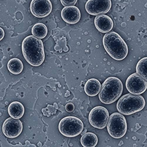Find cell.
Here are the masks:
<instances>
[{
  "instance_id": "obj_12",
  "label": "cell",
  "mask_w": 147,
  "mask_h": 147,
  "mask_svg": "<svg viewBox=\"0 0 147 147\" xmlns=\"http://www.w3.org/2000/svg\"><path fill=\"white\" fill-rule=\"evenodd\" d=\"M61 16L67 23L75 24L78 22L81 18L79 9L74 6L65 7L61 11Z\"/></svg>"
},
{
  "instance_id": "obj_23",
  "label": "cell",
  "mask_w": 147,
  "mask_h": 147,
  "mask_svg": "<svg viewBox=\"0 0 147 147\" xmlns=\"http://www.w3.org/2000/svg\"><path fill=\"white\" fill-rule=\"evenodd\" d=\"M87 131V130L85 129L81 133V136H83V135H84V134L86 133Z\"/></svg>"
},
{
  "instance_id": "obj_6",
  "label": "cell",
  "mask_w": 147,
  "mask_h": 147,
  "mask_svg": "<svg viewBox=\"0 0 147 147\" xmlns=\"http://www.w3.org/2000/svg\"><path fill=\"white\" fill-rule=\"evenodd\" d=\"M107 128L110 135L113 138L119 139L123 137L127 129L125 117L120 113L112 114L109 117Z\"/></svg>"
},
{
  "instance_id": "obj_4",
  "label": "cell",
  "mask_w": 147,
  "mask_h": 147,
  "mask_svg": "<svg viewBox=\"0 0 147 147\" xmlns=\"http://www.w3.org/2000/svg\"><path fill=\"white\" fill-rule=\"evenodd\" d=\"M145 105V101L142 96L129 93L120 98L117 103V108L120 113L129 115L141 111Z\"/></svg>"
},
{
  "instance_id": "obj_17",
  "label": "cell",
  "mask_w": 147,
  "mask_h": 147,
  "mask_svg": "<svg viewBox=\"0 0 147 147\" xmlns=\"http://www.w3.org/2000/svg\"><path fill=\"white\" fill-rule=\"evenodd\" d=\"M7 67L9 71L15 75L21 73L23 68L22 61L19 59L14 58L11 59L8 62Z\"/></svg>"
},
{
  "instance_id": "obj_5",
  "label": "cell",
  "mask_w": 147,
  "mask_h": 147,
  "mask_svg": "<svg viewBox=\"0 0 147 147\" xmlns=\"http://www.w3.org/2000/svg\"><path fill=\"white\" fill-rule=\"evenodd\" d=\"M84 125L81 120L73 116H68L60 121L59 129L60 132L67 137H74L82 132Z\"/></svg>"
},
{
  "instance_id": "obj_25",
  "label": "cell",
  "mask_w": 147,
  "mask_h": 147,
  "mask_svg": "<svg viewBox=\"0 0 147 147\" xmlns=\"http://www.w3.org/2000/svg\"><path fill=\"white\" fill-rule=\"evenodd\" d=\"M123 144V142L122 141H121L119 144V146H121Z\"/></svg>"
},
{
  "instance_id": "obj_24",
  "label": "cell",
  "mask_w": 147,
  "mask_h": 147,
  "mask_svg": "<svg viewBox=\"0 0 147 147\" xmlns=\"http://www.w3.org/2000/svg\"><path fill=\"white\" fill-rule=\"evenodd\" d=\"M70 95V92L68 91H67V92L65 94V96L67 97Z\"/></svg>"
},
{
  "instance_id": "obj_2",
  "label": "cell",
  "mask_w": 147,
  "mask_h": 147,
  "mask_svg": "<svg viewBox=\"0 0 147 147\" xmlns=\"http://www.w3.org/2000/svg\"><path fill=\"white\" fill-rule=\"evenodd\" d=\"M105 50L114 59L121 60L127 56L128 52L127 45L118 33L114 32L106 33L103 40Z\"/></svg>"
},
{
  "instance_id": "obj_13",
  "label": "cell",
  "mask_w": 147,
  "mask_h": 147,
  "mask_svg": "<svg viewBox=\"0 0 147 147\" xmlns=\"http://www.w3.org/2000/svg\"><path fill=\"white\" fill-rule=\"evenodd\" d=\"M95 27L98 30L102 33H107L113 28V23L112 19L105 15L97 16L94 20Z\"/></svg>"
},
{
  "instance_id": "obj_1",
  "label": "cell",
  "mask_w": 147,
  "mask_h": 147,
  "mask_svg": "<svg viewBox=\"0 0 147 147\" xmlns=\"http://www.w3.org/2000/svg\"><path fill=\"white\" fill-rule=\"evenodd\" d=\"M22 51L24 58L30 65L38 66L45 58L43 43L41 39L33 35L28 36L22 44Z\"/></svg>"
},
{
  "instance_id": "obj_10",
  "label": "cell",
  "mask_w": 147,
  "mask_h": 147,
  "mask_svg": "<svg viewBox=\"0 0 147 147\" xmlns=\"http://www.w3.org/2000/svg\"><path fill=\"white\" fill-rule=\"evenodd\" d=\"M30 9L32 14L35 17L43 18L51 13L52 5L50 0H32Z\"/></svg>"
},
{
  "instance_id": "obj_9",
  "label": "cell",
  "mask_w": 147,
  "mask_h": 147,
  "mask_svg": "<svg viewBox=\"0 0 147 147\" xmlns=\"http://www.w3.org/2000/svg\"><path fill=\"white\" fill-rule=\"evenodd\" d=\"M111 6V0H88L85 9L89 14L97 16L107 13Z\"/></svg>"
},
{
  "instance_id": "obj_3",
  "label": "cell",
  "mask_w": 147,
  "mask_h": 147,
  "mask_svg": "<svg viewBox=\"0 0 147 147\" xmlns=\"http://www.w3.org/2000/svg\"><path fill=\"white\" fill-rule=\"evenodd\" d=\"M123 89V84L119 79L114 77H109L102 85L99 94V99L104 104H112L120 97Z\"/></svg>"
},
{
  "instance_id": "obj_18",
  "label": "cell",
  "mask_w": 147,
  "mask_h": 147,
  "mask_svg": "<svg viewBox=\"0 0 147 147\" xmlns=\"http://www.w3.org/2000/svg\"><path fill=\"white\" fill-rule=\"evenodd\" d=\"M47 29L46 26L41 23H37L32 28V32L33 36L40 39L45 37L47 33Z\"/></svg>"
},
{
  "instance_id": "obj_7",
  "label": "cell",
  "mask_w": 147,
  "mask_h": 147,
  "mask_svg": "<svg viewBox=\"0 0 147 147\" xmlns=\"http://www.w3.org/2000/svg\"><path fill=\"white\" fill-rule=\"evenodd\" d=\"M109 114L107 110L102 106L93 108L89 116L90 124L94 127L102 129L106 127L108 123Z\"/></svg>"
},
{
  "instance_id": "obj_15",
  "label": "cell",
  "mask_w": 147,
  "mask_h": 147,
  "mask_svg": "<svg viewBox=\"0 0 147 147\" xmlns=\"http://www.w3.org/2000/svg\"><path fill=\"white\" fill-rule=\"evenodd\" d=\"M24 109L19 102L16 101L11 103L8 108V112L10 117L15 119H19L23 115Z\"/></svg>"
},
{
  "instance_id": "obj_20",
  "label": "cell",
  "mask_w": 147,
  "mask_h": 147,
  "mask_svg": "<svg viewBox=\"0 0 147 147\" xmlns=\"http://www.w3.org/2000/svg\"><path fill=\"white\" fill-rule=\"evenodd\" d=\"M78 0H60L63 5L65 7L69 6H74Z\"/></svg>"
},
{
  "instance_id": "obj_16",
  "label": "cell",
  "mask_w": 147,
  "mask_h": 147,
  "mask_svg": "<svg viewBox=\"0 0 147 147\" xmlns=\"http://www.w3.org/2000/svg\"><path fill=\"white\" fill-rule=\"evenodd\" d=\"M98 139L96 135L92 132H88L84 135L81 139V143L84 147H94L97 144Z\"/></svg>"
},
{
  "instance_id": "obj_8",
  "label": "cell",
  "mask_w": 147,
  "mask_h": 147,
  "mask_svg": "<svg viewBox=\"0 0 147 147\" xmlns=\"http://www.w3.org/2000/svg\"><path fill=\"white\" fill-rule=\"evenodd\" d=\"M126 86L128 91L131 94L140 95L147 88V82L137 73L133 74L127 80Z\"/></svg>"
},
{
  "instance_id": "obj_19",
  "label": "cell",
  "mask_w": 147,
  "mask_h": 147,
  "mask_svg": "<svg viewBox=\"0 0 147 147\" xmlns=\"http://www.w3.org/2000/svg\"><path fill=\"white\" fill-rule=\"evenodd\" d=\"M137 73L147 82V57L140 59L136 67Z\"/></svg>"
},
{
  "instance_id": "obj_21",
  "label": "cell",
  "mask_w": 147,
  "mask_h": 147,
  "mask_svg": "<svg viewBox=\"0 0 147 147\" xmlns=\"http://www.w3.org/2000/svg\"><path fill=\"white\" fill-rule=\"evenodd\" d=\"M66 111L69 112H71L74 110L75 106L74 105L71 103H69L67 104L65 106Z\"/></svg>"
},
{
  "instance_id": "obj_11",
  "label": "cell",
  "mask_w": 147,
  "mask_h": 147,
  "mask_svg": "<svg viewBox=\"0 0 147 147\" xmlns=\"http://www.w3.org/2000/svg\"><path fill=\"white\" fill-rule=\"evenodd\" d=\"M2 129L5 136L9 138H14L18 136L21 133L22 124L19 119L11 117L4 121Z\"/></svg>"
},
{
  "instance_id": "obj_14",
  "label": "cell",
  "mask_w": 147,
  "mask_h": 147,
  "mask_svg": "<svg viewBox=\"0 0 147 147\" xmlns=\"http://www.w3.org/2000/svg\"><path fill=\"white\" fill-rule=\"evenodd\" d=\"M101 86L100 82L95 79H91L88 80L84 86L86 93L91 96H94L100 92Z\"/></svg>"
},
{
  "instance_id": "obj_22",
  "label": "cell",
  "mask_w": 147,
  "mask_h": 147,
  "mask_svg": "<svg viewBox=\"0 0 147 147\" xmlns=\"http://www.w3.org/2000/svg\"><path fill=\"white\" fill-rule=\"evenodd\" d=\"M0 29H1V37H0V38H1V39H0V40L1 41L4 38V35H5V33L4 32L3 30L1 28H0Z\"/></svg>"
}]
</instances>
